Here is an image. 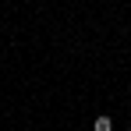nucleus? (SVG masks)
I'll list each match as a JSON object with an SVG mask.
<instances>
[{"mask_svg":"<svg viewBox=\"0 0 131 131\" xmlns=\"http://www.w3.org/2000/svg\"><path fill=\"white\" fill-rule=\"evenodd\" d=\"M92 131H113V121H110V117H96Z\"/></svg>","mask_w":131,"mask_h":131,"instance_id":"obj_1","label":"nucleus"},{"mask_svg":"<svg viewBox=\"0 0 131 131\" xmlns=\"http://www.w3.org/2000/svg\"><path fill=\"white\" fill-rule=\"evenodd\" d=\"M128 89H131V85H128Z\"/></svg>","mask_w":131,"mask_h":131,"instance_id":"obj_2","label":"nucleus"}]
</instances>
